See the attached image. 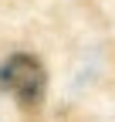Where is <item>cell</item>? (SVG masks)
<instances>
[{"mask_svg":"<svg viewBox=\"0 0 115 122\" xmlns=\"http://www.w3.org/2000/svg\"><path fill=\"white\" fill-rule=\"evenodd\" d=\"M44 68L34 54H10L4 65H0V88L10 92L14 98L27 109L44 98Z\"/></svg>","mask_w":115,"mask_h":122,"instance_id":"6da1fadb","label":"cell"}]
</instances>
